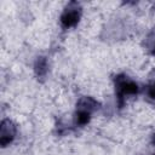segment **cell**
I'll use <instances>...</instances> for the list:
<instances>
[{"instance_id":"cell-1","label":"cell","mask_w":155,"mask_h":155,"mask_svg":"<svg viewBox=\"0 0 155 155\" xmlns=\"http://www.w3.org/2000/svg\"><path fill=\"white\" fill-rule=\"evenodd\" d=\"M114 86H115V94L117 98V103L120 107L124 105L126 99L136 96L139 92L138 84L125 74H119L114 78Z\"/></svg>"},{"instance_id":"cell-2","label":"cell","mask_w":155,"mask_h":155,"mask_svg":"<svg viewBox=\"0 0 155 155\" xmlns=\"http://www.w3.org/2000/svg\"><path fill=\"white\" fill-rule=\"evenodd\" d=\"M99 108V103L92 97H81L76 103L74 114V124L76 126H85L91 120L92 114Z\"/></svg>"},{"instance_id":"cell-3","label":"cell","mask_w":155,"mask_h":155,"mask_svg":"<svg viewBox=\"0 0 155 155\" xmlns=\"http://www.w3.org/2000/svg\"><path fill=\"white\" fill-rule=\"evenodd\" d=\"M80 18H81V6L78 2L71 1L64 7L59 22L63 29H69L75 27L79 23Z\"/></svg>"},{"instance_id":"cell-4","label":"cell","mask_w":155,"mask_h":155,"mask_svg":"<svg viewBox=\"0 0 155 155\" xmlns=\"http://www.w3.org/2000/svg\"><path fill=\"white\" fill-rule=\"evenodd\" d=\"M17 133V127L15 125V122H12L8 119L2 120L1 122V130H0V144L2 147H6L7 144H10Z\"/></svg>"},{"instance_id":"cell-5","label":"cell","mask_w":155,"mask_h":155,"mask_svg":"<svg viewBox=\"0 0 155 155\" xmlns=\"http://www.w3.org/2000/svg\"><path fill=\"white\" fill-rule=\"evenodd\" d=\"M153 74L154 75L149 76V80H148L147 85L144 86V96H145L147 101L155 103V71Z\"/></svg>"},{"instance_id":"cell-6","label":"cell","mask_w":155,"mask_h":155,"mask_svg":"<svg viewBox=\"0 0 155 155\" xmlns=\"http://www.w3.org/2000/svg\"><path fill=\"white\" fill-rule=\"evenodd\" d=\"M144 47L150 54H155V28L148 34L144 41Z\"/></svg>"},{"instance_id":"cell-7","label":"cell","mask_w":155,"mask_h":155,"mask_svg":"<svg viewBox=\"0 0 155 155\" xmlns=\"http://www.w3.org/2000/svg\"><path fill=\"white\" fill-rule=\"evenodd\" d=\"M47 62L44 57H40L36 59V63H35V71L38 74V76H44L47 71Z\"/></svg>"},{"instance_id":"cell-8","label":"cell","mask_w":155,"mask_h":155,"mask_svg":"<svg viewBox=\"0 0 155 155\" xmlns=\"http://www.w3.org/2000/svg\"><path fill=\"white\" fill-rule=\"evenodd\" d=\"M153 143L155 144V134H154V137H153Z\"/></svg>"},{"instance_id":"cell-9","label":"cell","mask_w":155,"mask_h":155,"mask_svg":"<svg viewBox=\"0 0 155 155\" xmlns=\"http://www.w3.org/2000/svg\"><path fill=\"white\" fill-rule=\"evenodd\" d=\"M153 155H155V154H153Z\"/></svg>"}]
</instances>
